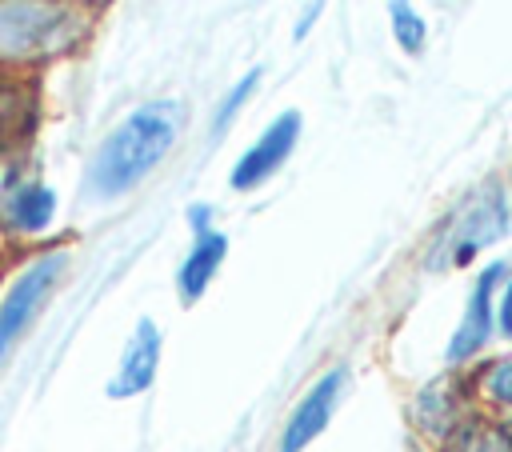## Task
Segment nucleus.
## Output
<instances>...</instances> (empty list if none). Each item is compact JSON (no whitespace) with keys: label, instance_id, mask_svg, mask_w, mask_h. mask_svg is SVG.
Returning a JSON list of instances; mask_svg holds the SVG:
<instances>
[{"label":"nucleus","instance_id":"8","mask_svg":"<svg viewBox=\"0 0 512 452\" xmlns=\"http://www.w3.org/2000/svg\"><path fill=\"white\" fill-rule=\"evenodd\" d=\"M508 228V212H504V196L500 188L480 196L476 204L464 208V216L456 220V228L448 232V264L464 268L480 248H488L492 240H500V232Z\"/></svg>","mask_w":512,"mask_h":452},{"label":"nucleus","instance_id":"20","mask_svg":"<svg viewBox=\"0 0 512 452\" xmlns=\"http://www.w3.org/2000/svg\"><path fill=\"white\" fill-rule=\"evenodd\" d=\"M320 8H324V0H312V4H308V12H304V16L296 20V28H292V40H304V32H308V28L316 24V16H320Z\"/></svg>","mask_w":512,"mask_h":452},{"label":"nucleus","instance_id":"5","mask_svg":"<svg viewBox=\"0 0 512 452\" xmlns=\"http://www.w3.org/2000/svg\"><path fill=\"white\" fill-rule=\"evenodd\" d=\"M296 140H300V112L288 108V112H280V116H276V120L248 144V152L232 164L228 184H232L236 192H252V188H260L272 172L284 168V160L292 156Z\"/></svg>","mask_w":512,"mask_h":452},{"label":"nucleus","instance_id":"4","mask_svg":"<svg viewBox=\"0 0 512 452\" xmlns=\"http://www.w3.org/2000/svg\"><path fill=\"white\" fill-rule=\"evenodd\" d=\"M504 276H508V264H504V260H492V264L476 276V284H472V292H468V304H464V312H460V324H456V332H452V340H448V352H444L452 368L468 364V360L492 340V332H496V288H500Z\"/></svg>","mask_w":512,"mask_h":452},{"label":"nucleus","instance_id":"19","mask_svg":"<svg viewBox=\"0 0 512 452\" xmlns=\"http://www.w3.org/2000/svg\"><path fill=\"white\" fill-rule=\"evenodd\" d=\"M188 224H192V236L208 232V228H212V208H208V204H192V208H188Z\"/></svg>","mask_w":512,"mask_h":452},{"label":"nucleus","instance_id":"22","mask_svg":"<svg viewBox=\"0 0 512 452\" xmlns=\"http://www.w3.org/2000/svg\"><path fill=\"white\" fill-rule=\"evenodd\" d=\"M84 4H88V0H84Z\"/></svg>","mask_w":512,"mask_h":452},{"label":"nucleus","instance_id":"2","mask_svg":"<svg viewBox=\"0 0 512 452\" xmlns=\"http://www.w3.org/2000/svg\"><path fill=\"white\" fill-rule=\"evenodd\" d=\"M92 32L84 0H0V68H44L76 52Z\"/></svg>","mask_w":512,"mask_h":452},{"label":"nucleus","instance_id":"11","mask_svg":"<svg viewBox=\"0 0 512 452\" xmlns=\"http://www.w3.org/2000/svg\"><path fill=\"white\" fill-rule=\"evenodd\" d=\"M4 216V232H16V236H36L52 224L56 216V192L48 184H36V180H24L12 188V196L4 200L0 208Z\"/></svg>","mask_w":512,"mask_h":452},{"label":"nucleus","instance_id":"3","mask_svg":"<svg viewBox=\"0 0 512 452\" xmlns=\"http://www.w3.org/2000/svg\"><path fill=\"white\" fill-rule=\"evenodd\" d=\"M64 268H68V248H48V252L32 256L8 284V292L0 300V368L12 356L16 340L28 332V324L36 320V312L44 308V300L52 296V288L60 284Z\"/></svg>","mask_w":512,"mask_h":452},{"label":"nucleus","instance_id":"17","mask_svg":"<svg viewBox=\"0 0 512 452\" xmlns=\"http://www.w3.org/2000/svg\"><path fill=\"white\" fill-rule=\"evenodd\" d=\"M496 332L512 340V276L500 280V300H496Z\"/></svg>","mask_w":512,"mask_h":452},{"label":"nucleus","instance_id":"13","mask_svg":"<svg viewBox=\"0 0 512 452\" xmlns=\"http://www.w3.org/2000/svg\"><path fill=\"white\" fill-rule=\"evenodd\" d=\"M440 452H512V432L484 416V412H468L452 432L448 440L440 444Z\"/></svg>","mask_w":512,"mask_h":452},{"label":"nucleus","instance_id":"18","mask_svg":"<svg viewBox=\"0 0 512 452\" xmlns=\"http://www.w3.org/2000/svg\"><path fill=\"white\" fill-rule=\"evenodd\" d=\"M16 184H24V180H20V156H16V152H0V208H4V200L12 196Z\"/></svg>","mask_w":512,"mask_h":452},{"label":"nucleus","instance_id":"15","mask_svg":"<svg viewBox=\"0 0 512 452\" xmlns=\"http://www.w3.org/2000/svg\"><path fill=\"white\" fill-rule=\"evenodd\" d=\"M388 28H392V40L400 52L408 56H420L424 44H428V20L412 8V0H388Z\"/></svg>","mask_w":512,"mask_h":452},{"label":"nucleus","instance_id":"7","mask_svg":"<svg viewBox=\"0 0 512 452\" xmlns=\"http://www.w3.org/2000/svg\"><path fill=\"white\" fill-rule=\"evenodd\" d=\"M156 368H160V328H156V320L144 316V320H136L128 344L120 352V364L108 376V388L104 392L112 400H132V396H140V392L152 388Z\"/></svg>","mask_w":512,"mask_h":452},{"label":"nucleus","instance_id":"6","mask_svg":"<svg viewBox=\"0 0 512 452\" xmlns=\"http://www.w3.org/2000/svg\"><path fill=\"white\" fill-rule=\"evenodd\" d=\"M344 384H348V368L336 364L300 396V404L292 408V416H288V424L280 432V452H304L328 428V420H332V412H336V404L344 396Z\"/></svg>","mask_w":512,"mask_h":452},{"label":"nucleus","instance_id":"14","mask_svg":"<svg viewBox=\"0 0 512 452\" xmlns=\"http://www.w3.org/2000/svg\"><path fill=\"white\" fill-rule=\"evenodd\" d=\"M472 392L480 396V404H488L508 432H512V356L508 360H492L480 368V376L472 380Z\"/></svg>","mask_w":512,"mask_h":452},{"label":"nucleus","instance_id":"1","mask_svg":"<svg viewBox=\"0 0 512 452\" xmlns=\"http://www.w3.org/2000/svg\"><path fill=\"white\" fill-rule=\"evenodd\" d=\"M176 136H180V104L176 100H148V104L132 108L96 148V156L88 164V192L100 200L132 192L172 152Z\"/></svg>","mask_w":512,"mask_h":452},{"label":"nucleus","instance_id":"9","mask_svg":"<svg viewBox=\"0 0 512 452\" xmlns=\"http://www.w3.org/2000/svg\"><path fill=\"white\" fill-rule=\"evenodd\" d=\"M464 416H468V392H464L456 380H448V376L424 384V388L416 392V400H412V424H416L424 436L440 440V444L448 440V432H452Z\"/></svg>","mask_w":512,"mask_h":452},{"label":"nucleus","instance_id":"12","mask_svg":"<svg viewBox=\"0 0 512 452\" xmlns=\"http://www.w3.org/2000/svg\"><path fill=\"white\" fill-rule=\"evenodd\" d=\"M36 88L28 80H0V152H16L36 128Z\"/></svg>","mask_w":512,"mask_h":452},{"label":"nucleus","instance_id":"21","mask_svg":"<svg viewBox=\"0 0 512 452\" xmlns=\"http://www.w3.org/2000/svg\"><path fill=\"white\" fill-rule=\"evenodd\" d=\"M8 252H12V244H8V232L0 228V268L8 264Z\"/></svg>","mask_w":512,"mask_h":452},{"label":"nucleus","instance_id":"10","mask_svg":"<svg viewBox=\"0 0 512 452\" xmlns=\"http://www.w3.org/2000/svg\"><path fill=\"white\" fill-rule=\"evenodd\" d=\"M224 256H228V236L224 232L208 228V232L192 236V248L184 256V264L176 268V292H180L184 304H196L208 292V284L216 280Z\"/></svg>","mask_w":512,"mask_h":452},{"label":"nucleus","instance_id":"16","mask_svg":"<svg viewBox=\"0 0 512 452\" xmlns=\"http://www.w3.org/2000/svg\"><path fill=\"white\" fill-rule=\"evenodd\" d=\"M260 76H264V72H260V68H252V72H244V76H240V80L220 96L216 116H212V128H216V132H224V128L236 120V112H240V108L248 104V96L260 88Z\"/></svg>","mask_w":512,"mask_h":452}]
</instances>
